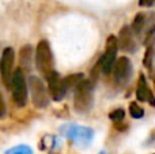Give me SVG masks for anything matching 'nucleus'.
<instances>
[{
    "label": "nucleus",
    "mask_w": 155,
    "mask_h": 154,
    "mask_svg": "<svg viewBox=\"0 0 155 154\" xmlns=\"http://www.w3.org/2000/svg\"><path fill=\"white\" fill-rule=\"evenodd\" d=\"M94 104V83L91 79H82L75 86L74 106L76 112L86 113Z\"/></svg>",
    "instance_id": "obj_1"
},
{
    "label": "nucleus",
    "mask_w": 155,
    "mask_h": 154,
    "mask_svg": "<svg viewBox=\"0 0 155 154\" xmlns=\"http://www.w3.org/2000/svg\"><path fill=\"white\" fill-rule=\"evenodd\" d=\"M34 62H35V68L44 78H46L49 74L54 71L53 53H52L51 45H49V42L46 40H41L37 44L34 53Z\"/></svg>",
    "instance_id": "obj_2"
},
{
    "label": "nucleus",
    "mask_w": 155,
    "mask_h": 154,
    "mask_svg": "<svg viewBox=\"0 0 155 154\" xmlns=\"http://www.w3.org/2000/svg\"><path fill=\"white\" fill-rule=\"evenodd\" d=\"M11 97L12 101L18 106H25L27 102V83L25 78V71L22 68H16L12 74V81H11Z\"/></svg>",
    "instance_id": "obj_3"
},
{
    "label": "nucleus",
    "mask_w": 155,
    "mask_h": 154,
    "mask_svg": "<svg viewBox=\"0 0 155 154\" xmlns=\"http://www.w3.org/2000/svg\"><path fill=\"white\" fill-rule=\"evenodd\" d=\"M65 138L80 146H88L94 139V130L76 124H67L61 128Z\"/></svg>",
    "instance_id": "obj_4"
},
{
    "label": "nucleus",
    "mask_w": 155,
    "mask_h": 154,
    "mask_svg": "<svg viewBox=\"0 0 155 154\" xmlns=\"http://www.w3.org/2000/svg\"><path fill=\"white\" fill-rule=\"evenodd\" d=\"M29 89L31 93V101L34 106L44 109L49 105V90L38 76H30L29 78Z\"/></svg>",
    "instance_id": "obj_5"
},
{
    "label": "nucleus",
    "mask_w": 155,
    "mask_h": 154,
    "mask_svg": "<svg viewBox=\"0 0 155 154\" xmlns=\"http://www.w3.org/2000/svg\"><path fill=\"white\" fill-rule=\"evenodd\" d=\"M132 71H134L132 63L127 56H123L118 60H116L114 65L112 68V72H113V82H114V85L118 89H123V87L127 86V83L129 82V79L132 76Z\"/></svg>",
    "instance_id": "obj_6"
},
{
    "label": "nucleus",
    "mask_w": 155,
    "mask_h": 154,
    "mask_svg": "<svg viewBox=\"0 0 155 154\" xmlns=\"http://www.w3.org/2000/svg\"><path fill=\"white\" fill-rule=\"evenodd\" d=\"M14 63H15V53L11 46L4 48L0 57V78L5 87L11 86V81H12V74H14Z\"/></svg>",
    "instance_id": "obj_7"
},
{
    "label": "nucleus",
    "mask_w": 155,
    "mask_h": 154,
    "mask_svg": "<svg viewBox=\"0 0 155 154\" xmlns=\"http://www.w3.org/2000/svg\"><path fill=\"white\" fill-rule=\"evenodd\" d=\"M117 51H118V41L117 37L114 35H110L106 41V49H105V53L102 55L101 60L98 62L99 68L104 74H109L112 71L113 65L116 63V56H117Z\"/></svg>",
    "instance_id": "obj_8"
},
{
    "label": "nucleus",
    "mask_w": 155,
    "mask_h": 154,
    "mask_svg": "<svg viewBox=\"0 0 155 154\" xmlns=\"http://www.w3.org/2000/svg\"><path fill=\"white\" fill-rule=\"evenodd\" d=\"M45 79H46V83H48L49 95H51L54 101H61L63 98H64L65 93H67V87H65L64 79L56 72V70L49 74Z\"/></svg>",
    "instance_id": "obj_9"
},
{
    "label": "nucleus",
    "mask_w": 155,
    "mask_h": 154,
    "mask_svg": "<svg viewBox=\"0 0 155 154\" xmlns=\"http://www.w3.org/2000/svg\"><path fill=\"white\" fill-rule=\"evenodd\" d=\"M136 97L139 101H148L150 105L155 106V97L151 92V89L148 87L147 81H146V76L143 74L139 75V79H137V87H136Z\"/></svg>",
    "instance_id": "obj_10"
},
{
    "label": "nucleus",
    "mask_w": 155,
    "mask_h": 154,
    "mask_svg": "<svg viewBox=\"0 0 155 154\" xmlns=\"http://www.w3.org/2000/svg\"><path fill=\"white\" fill-rule=\"evenodd\" d=\"M118 48H121L124 52H134L136 49V42L134 40L131 27L124 26L118 33Z\"/></svg>",
    "instance_id": "obj_11"
},
{
    "label": "nucleus",
    "mask_w": 155,
    "mask_h": 154,
    "mask_svg": "<svg viewBox=\"0 0 155 154\" xmlns=\"http://www.w3.org/2000/svg\"><path fill=\"white\" fill-rule=\"evenodd\" d=\"M33 46L23 45L19 51V64L23 71H29L33 64Z\"/></svg>",
    "instance_id": "obj_12"
},
{
    "label": "nucleus",
    "mask_w": 155,
    "mask_h": 154,
    "mask_svg": "<svg viewBox=\"0 0 155 154\" xmlns=\"http://www.w3.org/2000/svg\"><path fill=\"white\" fill-rule=\"evenodd\" d=\"M144 25H146V14H143V12L137 14L135 16V19L132 21V32L136 35H142Z\"/></svg>",
    "instance_id": "obj_13"
},
{
    "label": "nucleus",
    "mask_w": 155,
    "mask_h": 154,
    "mask_svg": "<svg viewBox=\"0 0 155 154\" xmlns=\"http://www.w3.org/2000/svg\"><path fill=\"white\" fill-rule=\"evenodd\" d=\"M129 113L134 119H142L144 116V111L137 102H131L129 104Z\"/></svg>",
    "instance_id": "obj_14"
},
{
    "label": "nucleus",
    "mask_w": 155,
    "mask_h": 154,
    "mask_svg": "<svg viewBox=\"0 0 155 154\" xmlns=\"http://www.w3.org/2000/svg\"><path fill=\"white\" fill-rule=\"evenodd\" d=\"M4 154H33V150L27 145H18V146L7 150Z\"/></svg>",
    "instance_id": "obj_15"
},
{
    "label": "nucleus",
    "mask_w": 155,
    "mask_h": 154,
    "mask_svg": "<svg viewBox=\"0 0 155 154\" xmlns=\"http://www.w3.org/2000/svg\"><path fill=\"white\" fill-rule=\"evenodd\" d=\"M124 117H125V112H124L123 108H118V109H114L113 112L109 113V119L113 120L114 123H118V122H123Z\"/></svg>",
    "instance_id": "obj_16"
},
{
    "label": "nucleus",
    "mask_w": 155,
    "mask_h": 154,
    "mask_svg": "<svg viewBox=\"0 0 155 154\" xmlns=\"http://www.w3.org/2000/svg\"><path fill=\"white\" fill-rule=\"evenodd\" d=\"M5 116V102H4V98H3L2 93H0V119Z\"/></svg>",
    "instance_id": "obj_17"
},
{
    "label": "nucleus",
    "mask_w": 155,
    "mask_h": 154,
    "mask_svg": "<svg viewBox=\"0 0 155 154\" xmlns=\"http://www.w3.org/2000/svg\"><path fill=\"white\" fill-rule=\"evenodd\" d=\"M151 52H153L151 48H148L147 52H146V57H144V65L148 68H150V65H151Z\"/></svg>",
    "instance_id": "obj_18"
},
{
    "label": "nucleus",
    "mask_w": 155,
    "mask_h": 154,
    "mask_svg": "<svg viewBox=\"0 0 155 154\" xmlns=\"http://www.w3.org/2000/svg\"><path fill=\"white\" fill-rule=\"evenodd\" d=\"M155 0H139V5L142 7H150V5L154 4Z\"/></svg>",
    "instance_id": "obj_19"
},
{
    "label": "nucleus",
    "mask_w": 155,
    "mask_h": 154,
    "mask_svg": "<svg viewBox=\"0 0 155 154\" xmlns=\"http://www.w3.org/2000/svg\"><path fill=\"white\" fill-rule=\"evenodd\" d=\"M101 154H105V153H101Z\"/></svg>",
    "instance_id": "obj_20"
}]
</instances>
